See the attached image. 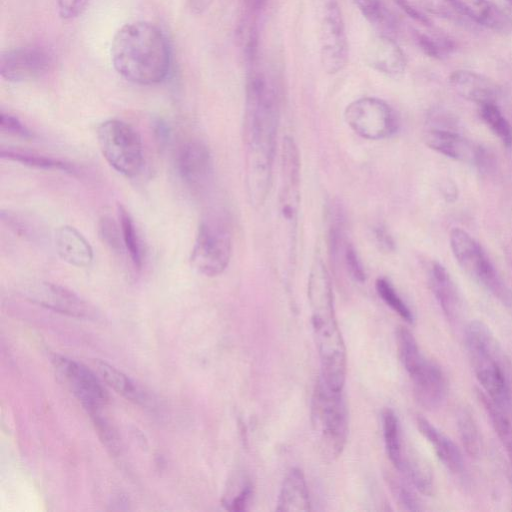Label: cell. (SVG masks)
<instances>
[{"instance_id": "cell-7", "label": "cell", "mask_w": 512, "mask_h": 512, "mask_svg": "<svg viewBox=\"0 0 512 512\" xmlns=\"http://www.w3.org/2000/svg\"><path fill=\"white\" fill-rule=\"evenodd\" d=\"M100 151L106 161L120 174L132 177L143 165L142 141L138 132L128 123L109 119L97 128Z\"/></svg>"}, {"instance_id": "cell-11", "label": "cell", "mask_w": 512, "mask_h": 512, "mask_svg": "<svg viewBox=\"0 0 512 512\" xmlns=\"http://www.w3.org/2000/svg\"><path fill=\"white\" fill-rule=\"evenodd\" d=\"M344 117L356 134L368 140L390 137L398 128L393 109L375 97L354 100L346 107Z\"/></svg>"}, {"instance_id": "cell-12", "label": "cell", "mask_w": 512, "mask_h": 512, "mask_svg": "<svg viewBox=\"0 0 512 512\" xmlns=\"http://www.w3.org/2000/svg\"><path fill=\"white\" fill-rule=\"evenodd\" d=\"M52 363L89 415L100 412L108 401V394L98 377L85 365L61 355H54Z\"/></svg>"}, {"instance_id": "cell-46", "label": "cell", "mask_w": 512, "mask_h": 512, "mask_svg": "<svg viewBox=\"0 0 512 512\" xmlns=\"http://www.w3.org/2000/svg\"><path fill=\"white\" fill-rule=\"evenodd\" d=\"M505 449L512 465V442L507 447H505Z\"/></svg>"}, {"instance_id": "cell-5", "label": "cell", "mask_w": 512, "mask_h": 512, "mask_svg": "<svg viewBox=\"0 0 512 512\" xmlns=\"http://www.w3.org/2000/svg\"><path fill=\"white\" fill-rule=\"evenodd\" d=\"M300 205V158L292 138L282 142L277 228L281 264L295 261L298 211Z\"/></svg>"}, {"instance_id": "cell-4", "label": "cell", "mask_w": 512, "mask_h": 512, "mask_svg": "<svg viewBox=\"0 0 512 512\" xmlns=\"http://www.w3.org/2000/svg\"><path fill=\"white\" fill-rule=\"evenodd\" d=\"M465 346L477 380L485 394L508 412L512 389L500 347L489 328L472 321L465 329Z\"/></svg>"}, {"instance_id": "cell-35", "label": "cell", "mask_w": 512, "mask_h": 512, "mask_svg": "<svg viewBox=\"0 0 512 512\" xmlns=\"http://www.w3.org/2000/svg\"><path fill=\"white\" fill-rule=\"evenodd\" d=\"M1 157L15 162H20L23 165H28L31 167L71 171V167L68 164L63 163L57 159L35 155L27 152L15 150H2Z\"/></svg>"}, {"instance_id": "cell-28", "label": "cell", "mask_w": 512, "mask_h": 512, "mask_svg": "<svg viewBox=\"0 0 512 512\" xmlns=\"http://www.w3.org/2000/svg\"><path fill=\"white\" fill-rule=\"evenodd\" d=\"M396 345L400 361L406 372L411 375L425 360L417 341L409 329L399 326L396 330Z\"/></svg>"}, {"instance_id": "cell-14", "label": "cell", "mask_w": 512, "mask_h": 512, "mask_svg": "<svg viewBox=\"0 0 512 512\" xmlns=\"http://www.w3.org/2000/svg\"><path fill=\"white\" fill-rule=\"evenodd\" d=\"M52 57L38 46L18 47L5 51L0 56V75L9 82L37 79L48 72Z\"/></svg>"}, {"instance_id": "cell-16", "label": "cell", "mask_w": 512, "mask_h": 512, "mask_svg": "<svg viewBox=\"0 0 512 512\" xmlns=\"http://www.w3.org/2000/svg\"><path fill=\"white\" fill-rule=\"evenodd\" d=\"M409 376L414 396L421 406L434 409L442 404L447 393V381L442 369L435 362L425 358Z\"/></svg>"}, {"instance_id": "cell-40", "label": "cell", "mask_w": 512, "mask_h": 512, "mask_svg": "<svg viewBox=\"0 0 512 512\" xmlns=\"http://www.w3.org/2000/svg\"><path fill=\"white\" fill-rule=\"evenodd\" d=\"M344 262L350 275L358 282L365 281L366 274L364 267L351 244H347L344 248Z\"/></svg>"}, {"instance_id": "cell-30", "label": "cell", "mask_w": 512, "mask_h": 512, "mask_svg": "<svg viewBox=\"0 0 512 512\" xmlns=\"http://www.w3.org/2000/svg\"><path fill=\"white\" fill-rule=\"evenodd\" d=\"M415 41L420 49L429 57L443 59L455 50V42L441 33L415 32Z\"/></svg>"}, {"instance_id": "cell-44", "label": "cell", "mask_w": 512, "mask_h": 512, "mask_svg": "<svg viewBox=\"0 0 512 512\" xmlns=\"http://www.w3.org/2000/svg\"><path fill=\"white\" fill-rule=\"evenodd\" d=\"M375 236L378 243L381 244L386 250H391L393 248L392 238L384 228L378 227L375 230Z\"/></svg>"}, {"instance_id": "cell-36", "label": "cell", "mask_w": 512, "mask_h": 512, "mask_svg": "<svg viewBox=\"0 0 512 512\" xmlns=\"http://www.w3.org/2000/svg\"><path fill=\"white\" fill-rule=\"evenodd\" d=\"M363 16L373 25L388 28L392 18L382 0H354Z\"/></svg>"}, {"instance_id": "cell-24", "label": "cell", "mask_w": 512, "mask_h": 512, "mask_svg": "<svg viewBox=\"0 0 512 512\" xmlns=\"http://www.w3.org/2000/svg\"><path fill=\"white\" fill-rule=\"evenodd\" d=\"M471 22L498 33L512 30V19L490 0H460Z\"/></svg>"}, {"instance_id": "cell-22", "label": "cell", "mask_w": 512, "mask_h": 512, "mask_svg": "<svg viewBox=\"0 0 512 512\" xmlns=\"http://www.w3.org/2000/svg\"><path fill=\"white\" fill-rule=\"evenodd\" d=\"M278 511H310L311 502L306 479L301 469L292 468L285 476L277 500Z\"/></svg>"}, {"instance_id": "cell-26", "label": "cell", "mask_w": 512, "mask_h": 512, "mask_svg": "<svg viewBox=\"0 0 512 512\" xmlns=\"http://www.w3.org/2000/svg\"><path fill=\"white\" fill-rule=\"evenodd\" d=\"M382 428L385 448L389 460L394 467L399 470L405 450L403 447L399 420L396 413L391 408H385L382 412Z\"/></svg>"}, {"instance_id": "cell-42", "label": "cell", "mask_w": 512, "mask_h": 512, "mask_svg": "<svg viewBox=\"0 0 512 512\" xmlns=\"http://www.w3.org/2000/svg\"><path fill=\"white\" fill-rule=\"evenodd\" d=\"M1 131L23 138L31 137L30 131L24 126L16 117L10 114L1 112L0 115Z\"/></svg>"}, {"instance_id": "cell-13", "label": "cell", "mask_w": 512, "mask_h": 512, "mask_svg": "<svg viewBox=\"0 0 512 512\" xmlns=\"http://www.w3.org/2000/svg\"><path fill=\"white\" fill-rule=\"evenodd\" d=\"M424 141L431 149L452 159L473 164L480 170L488 171L494 166V157L487 149L466 139L456 130L428 127Z\"/></svg>"}, {"instance_id": "cell-21", "label": "cell", "mask_w": 512, "mask_h": 512, "mask_svg": "<svg viewBox=\"0 0 512 512\" xmlns=\"http://www.w3.org/2000/svg\"><path fill=\"white\" fill-rule=\"evenodd\" d=\"M430 286L444 315L450 321L459 317L462 305L455 283L440 263L434 262L430 269Z\"/></svg>"}, {"instance_id": "cell-29", "label": "cell", "mask_w": 512, "mask_h": 512, "mask_svg": "<svg viewBox=\"0 0 512 512\" xmlns=\"http://www.w3.org/2000/svg\"><path fill=\"white\" fill-rule=\"evenodd\" d=\"M119 226L121 229L124 248L135 267H142V250L133 220L128 211L122 205H118Z\"/></svg>"}, {"instance_id": "cell-39", "label": "cell", "mask_w": 512, "mask_h": 512, "mask_svg": "<svg viewBox=\"0 0 512 512\" xmlns=\"http://www.w3.org/2000/svg\"><path fill=\"white\" fill-rule=\"evenodd\" d=\"M391 489L399 504L408 511L422 510L421 503L416 495L402 482L391 479Z\"/></svg>"}, {"instance_id": "cell-9", "label": "cell", "mask_w": 512, "mask_h": 512, "mask_svg": "<svg viewBox=\"0 0 512 512\" xmlns=\"http://www.w3.org/2000/svg\"><path fill=\"white\" fill-rule=\"evenodd\" d=\"M450 246L458 264L474 280L505 305L512 303L508 287L474 238L465 230L454 228L450 232Z\"/></svg>"}, {"instance_id": "cell-8", "label": "cell", "mask_w": 512, "mask_h": 512, "mask_svg": "<svg viewBox=\"0 0 512 512\" xmlns=\"http://www.w3.org/2000/svg\"><path fill=\"white\" fill-rule=\"evenodd\" d=\"M317 22L320 61L335 74L348 60V44L338 0H311Z\"/></svg>"}, {"instance_id": "cell-10", "label": "cell", "mask_w": 512, "mask_h": 512, "mask_svg": "<svg viewBox=\"0 0 512 512\" xmlns=\"http://www.w3.org/2000/svg\"><path fill=\"white\" fill-rule=\"evenodd\" d=\"M232 254V237L228 226L216 219L201 223L192 248L190 262L207 277L221 274Z\"/></svg>"}, {"instance_id": "cell-19", "label": "cell", "mask_w": 512, "mask_h": 512, "mask_svg": "<svg viewBox=\"0 0 512 512\" xmlns=\"http://www.w3.org/2000/svg\"><path fill=\"white\" fill-rule=\"evenodd\" d=\"M449 83L458 95L479 105L496 103L501 92L492 79L470 70L453 71Z\"/></svg>"}, {"instance_id": "cell-38", "label": "cell", "mask_w": 512, "mask_h": 512, "mask_svg": "<svg viewBox=\"0 0 512 512\" xmlns=\"http://www.w3.org/2000/svg\"><path fill=\"white\" fill-rule=\"evenodd\" d=\"M99 235L103 243L111 250L120 252L124 248L121 229L110 217L104 216L98 224Z\"/></svg>"}, {"instance_id": "cell-25", "label": "cell", "mask_w": 512, "mask_h": 512, "mask_svg": "<svg viewBox=\"0 0 512 512\" xmlns=\"http://www.w3.org/2000/svg\"><path fill=\"white\" fill-rule=\"evenodd\" d=\"M95 366L102 379L126 399L137 404L147 402L146 393L126 374L102 360L95 361Z\"/></svg>"}, {"instance_id": "cell-31", "label": "cell", "mask_w": 512, "mask_h": 512, "mask_svg": "<svg viewBox=\"0 0 512 512\" xmlns=\"http://www.w3.org/2000/svg\"><path fill=\"white\" fill-rule=\"evenodd\" d=\"M457 428L466 453L477 457L482 448V441L477 424L467 409H461L457 415Z\"/></svg>"}, {"instance_id": "cell-34", "label": "cell", "mask_w": 512, "mask_h": 512, "mask_svg": "<svg viewBox=\"0 0 512 512\" xmlns=\"http://www.w3.org/2000/svg\"><path fill=\"white\" fill-rule=\"evenodd\" d=\"M376 291L383 302L408 323L414 321V316L408 305L397 293L393 285L385 278H378L375 283Z\"/></svg>"}, {"instance_id": "cell-2", "label": "cell", "mask_w": 512, "mask_h": 512, "mask_svg": "<svg viewBox=\"0 0 512 512\" xmlns=\"http://www.w3.org/2000/svg\"><path fill=\"white\" fill-rule=\"evenodd\" d=\"M113 67L126 80L141 85L163 81L170 68V48L164 33L146 21L124 24L113 36Z\"/></svg>"}, {"instance_id": "cell-47", "label": "cell", "mask_w": 512, "mask_h": 512, "mask_svg": "<svg viewBox=\"0 0 512 512\" xmlns=\"http://www.w3.org/2000/svg\"><path fill=\"white\" fill-rule=\"evenodd\" d=\"M512 7V0H505Z\"/></svg>"}, {"instance_id": "cell-20", "label": "cell", "mask_w": 512, "mask_h": 512, "mask_svg": "<svg viewBox=\"0 0 512 512\" xmlns=\"http://www.w3.org/2000/svg\"><path fill=\"white\" fill-rule=\"evenodd\" d=\"M57 253L66 263L75 267H89L93 261V250L85 237L74 227H59L55 234Z\"/></svg>"}, {"instance_id": "cell-23", "label": "cell", "mask_w": 512, "mask_h": 512, "mask_svg": "<svg viewBox=\"0 0 512 512\" xmlns=\"http://www.w3.org/2000/svg\"><path fill=\"white\" fill-rule=\"evenodd\" d=\"M416 423L418 430L431 444L442 464L452 473H460L463 469V458L452 440L422 416L417 417Z\"/></svg>"}, {"instance_id": "cell-17", "label": "cell", "mask_w": 512, "mask_h": 512, "mask_svg": "<svg viewBox=\"0 0 512 512\" xmlns=\"http://www.w3.org/2000/svg\"><path fill=\"white\" fill-rule=\"evenodd\" d=\"M365 61L372 69L393 78L405 72L407 60L400 46L387 35L374 36L367 44Z\"/></svg>"}, {"instance_id": "cell-18", "label": "cell", "mask_w": 512, "mask_h": 512, "mask_svg": "<svg viewBox=\"0 0 512 512\" xmlns=\"http://www.w3.org/2000/svg\"><path fill=\"white\" fill-rule=\"evenodd\" d=\"M177 168L181 178L189 186H202L212 172V159L209 149L197 140L185 143L178 153Z\"/></svg>"}, {"instance_id": "cell-37", "label": "cell", "mask_w": 512, "mask_h": 512, "mask_svg": "<svg viewBox=\"0 0 512 512\" xmlns=\"http://www.w3.org/2000/svg\"><path fill=\"white\" fill-rule=\"evenodd\" d=\"M237 492L234 490L229 493V496H224L223 505L229 511L240 512L246 510L253 493V487L248 479H242L238 483Z\"/></svg>"}, {"instance_id": "cell-41", "label": "cell", "mask_w": 512, "mask_h": 512, "mask_svg": "<svg viewBox=\"0 0 512 512\" xmlns=\"http://www.w3.org/2000/svg\"><path fill=\"white\" fill-rule=\"evenodd\" d=\"M89 2L90 0H55L59 16L66 20L81 15Z\"/></svg>"}, {"instance_id": "cell-27", "label": "cell", "mask_w": 512, "mask_h": 512, "mask_svg": "<svg viewBox=\"0 0 512 512\" xmlns=\"http://www.w3.org/2000/svg\"><path fill=\"white\" fill-rule=\"evenodd\" d=\"M412 485L424 495H432L434 482L431 469L418 456L404 451L403 460L399 468Z\"/></svg>"}, {"instance_id": "cell-1", "label": "cell", "mask_w": 512, "mask_h": 512, "mask_svg": "<svg viewBox=\"0 0 512 512\" xmlns=\"http://www.w3.org/2000/svg\"><path fill=\"white\" fill-rule=\"evenodd\" d=\"M279 123L274 87L261 74L248 79L245 111L246 190L250 204L261 207L268 195Z\"/></svg>"}, {"instance_id": "cell-3", "label": "cell", "mask_w": 512, "mask_h": 512, "mask_svg": "<svg viewBox=\"0 0 512 512\" xmlns=\"http://www.w3.org/2000/svg\"><path fill=\"white\" fill-rule=\"evenodd\" d=\"M308 300L316 347L321 363V378L336 391L346 379V348L335 315L333 292L325 264L316 258L308 280Z\"/></svg>"}, {"instance_id": "cell-15", "label": "cell", "mask_w": 512, "mask_h": 512, "mask_svg": "<svg viewBox=\"0 0 512 512\" xmlns=\"http://www.w3.org/2000/svg\"><path fill=\"white\" fill-rule=\"evenodd\" d=\"M31 301L47 309L74 317H91V307L72 291L57 284L43 282L29 292Z\"/></svg>"}, {"instance_id": "cell-33", "label": "cell", "mask_w": 512, "mask_h": 512, "mask_svg": "<svg viewBox=\"0 0 512 512\" xmlns=\"http://www.w3.org/2000/svg\"><path fill=\"white\" fill-rule=\"evenodd\" d=\"M424 11L434 16L455 22H471L460 0H419Z\"/></svg>"}, {"instance_id": "cell-45", "label": "cell", "mask_w": 512, "mask_h": 512, "mask_svg": "<svg viewBox=\"0 0 512 512\" xmlns=\"http://www.w3.org/2000/svg\"><path fill=\"white\" fill-rule=\"evenodd\" d=\"M190 2V7L198 12L206 9L212 0H188Z\"/></svg>"}, {"instance_id": "cell-6", "label": "cell", "mask_w": 512, "mask_h": 512, "mask_svg": "<svg viewBox=\"0 0 512 512\" xmlns=\"http://www.w3.org/2000/svg\"><path fill=\"white\" fill-rule=\"evenodd\" d=\"M311 421L322 455L329 460L339 457L349 431L346 401L343 390L329 388L321 377L312 396Z\"/></svg>"}, {"instance_id": "cell-43", "label": "cell", "mask_w": 512, "mask_h": 512, "mask_svg": "<svg viewBox=\"0 0 512 512\" xmlns=\"http://www.w3.org/2000/svg\"><path fill=\"white\" fill-rule=\"evenodd\" d=\"M394 1L412 19H414L424 25L430 24L429 18L425 14H423L420 10H418L408 0H394Z\"/></svg>"}, {"instance_id": "cell-32", "label": "cell", "mask_w": 512, "mask_h": 512, "mask_svg": "<svg viewBox=\"0 0 512 512\" xmlns=\"http://www.w3.org/2000/svg\"><path fill=\"white\" fill-rule=\"evenodd\" d=\"M479 106V114L482 120L506 147H510L512 145V128L496 103Z\"/></svg>"}]
</instances>
